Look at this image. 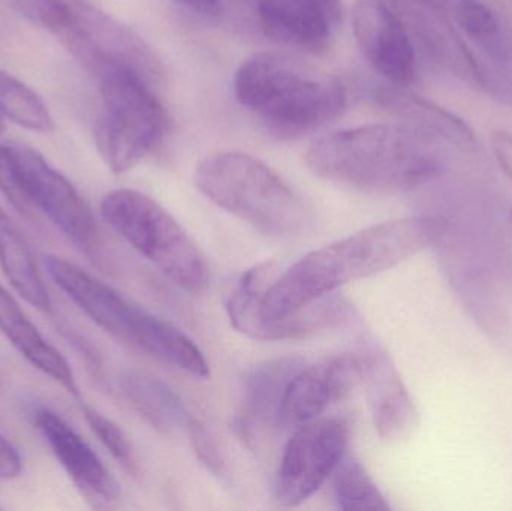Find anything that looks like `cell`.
Returning <instances> with one entry per match:
<instances>
[{"label": "cell", "mask_w": 512, "mask_h": 511, "mask_svg": "<svg viewBox=\"0 0 512 511\" xmlns=\"http://www.w3.org/2000/svg\"><path fill=\"white\" fill-rule=\"evenodd\" d=\"M194 180L204 197L267 236H300L315 224L304 198L273 168L248 153L207 156L195 168Z\"/></svg>", "instance_id": "5b68a950"}, {"label": "cell", "mask_w": 512, "mask_h": 511, "mask_svg": "<svg viewBox=\"0 0 512 511\" xmlns=\"http://www.w3.org/2000/svg\"><path fill=\"white\" fill-rule=\"evenodd\" d=\"M358 359L379 438L388 443L408 440L418 425L417 408L387 351L373 339H363Z\"/></svg>", "instance_id": "9a60e30c"}, {"label": "cell", "mask_w": 512, "mask_h": 511, "mask_svg": "<svg viewBox=\"0 0 512 511\" xmlns=\"http://www.w3.org/2000/svg\"><path fill=\"white\" fill-rule=\"evenodd\" d=\"M444 143L402 122L373 123L319 138L306 152L313 174L351 191L399 195L444 171Z\"/></svg>", "instance_id": "7a4b0ae2"}, {"label": "cell", "mask_w": 512, "mask_h": 511, "mask_svg": "<svg viewBox=\"0 0 512 511\" xmlns=\"http://www.w3.org/2000/svg\"><path fill=\"white\" fill-rule=\"evenodd\" d=\"M0 332L30 365L77 395V383L65 357L41 335L35 324L24 314L17 300L2 284H0Z\"/></svg>", "instance_id": "d6986e66"}, {"label": "cell", "mask_w": 512, "mask_h": 511, "mask_svg": "<svg viewBox=\"0 0 512 511\" xmlns=\"http://www.w3.org/2000/svg\"><path fill=\"white\" fill-rule=\"evenodd\" d=\"M104 221L135 251L155 264L186 293L210 287V264L191 234L153 198L134 189H116L101 201Z\"/></svg>", "instance_id": "52a82bcc"}, {"label": "cell", "mask_w": 512, "mask_h": 511, "mask_svg": "<svg viewBox=\"0 0 512 511\" xmlns=\"http://www.w3.org/2000/svg\"><path fill=\"white\" fill-rule=\"evenodd\" d=\"M265 35L286 47L319 56L330 45L331 23L315 0H258Z\"/></svg>", "instance_id": "ac0fdd59"}, {"label": "cell", "mask_w": 512, "mask_h": 511, "mask_svg": "<svg viewBox=\"0 0 512 511\" xmlns=\"http://www.w3.org/2000/svg\"><path fill=\"white\" fill-rule=\"evenodd\" d=\"M0 192L21 216L38 219V210L27 192L11 146L0 144Z\"/></svg>", "instance_id": "484cf974"}, {"label": "cell", "mask_w": 512, "mask_h": 511, "mask_svg": "<svg viewBox=\"0 0 512 511\" xmlns=\"http://www.w3.org/2000/svg\"><path fill=\"white\" fill-rule=\"evenodd\" d=\"M12 152L38 213L102 270L113 269L98 222L75 186L54 170L36 150L14 144Z\"/></svg>", "instance_id": "9c48e42d"}, {"label": "cell", "mask_w": 512, "mask_h": 511, "mask_svg": "<svg viewBox=\"0 0 512 511\" xmlns=\"http://www.w3.org/2000/svg\"><path fill=\"white\" fill-rule=\"evenodd\" d=\"M24 17L54 33L93 75L131 69L158 89L164 68L155 51L125 24L86 0H14Z\"/></svg>", "instance_id": "8992f818"}, {"label": "cell", "mask_w": 512, "mask_h": 511, "mask_svg": "<svg viewBox=\"0 0 512 511\" xmlns=\"http://www.w3.org/2000/svg\"><path fill=\"white\" fill-rule=\"evenodd\" d=\"M375 99L396 117L397 122L412 126L441 143L457 146L475 143L474 129L465 120L435 102L405 92L402 87H382L376 92Z\"/></svg>", "instance_id": "ffe728a7"}, {"label": "cell", "mask_w": 512, "mask_h": 511, "mask_svg": "<svg viewBox=\"0 0 512 511\" xmlns=\"http://www.w3.org/2000/svg\"><path fill=\"white\" fill-rule=\"evenodd\" d=\"M95 77L102 102L96 129L99 153L111 171L125 173L158 146L167 116L156 87L137 72L111 66Z\"/></svg>", "instance_id": "ba28073f"}, {"label": "cell", "mask_w": 512, "mask_h": 511, "mask_svg": "<svg viewBox=\"0 0 512 511\" xmlns=\"http://www.w3.org/2000/svg\"><path fill=\"white\" fill-rule=\"evenodd\" d=\"M358 383H361L358 354H336L310 365L304 363L286 386L277 423L295 429L319 419Z\"/></svg>", "instance_id": "7c38bea8"}, {"label": "cell", "mask_w": 512, "mask_h": 511, "mask_svg": "<svg viewBox=\"0 0 512 511\" xmlns=\"http://www.w3.org/2000/svg\"><path fill=\"white\" fill-rule=\"evenodd\" d=\"M84 417L87 425L92 429L102 446L111 456L125 468L128 473L137 474L138 464L135 458L134 447L126 437L125 432L113 420L96 411L95 408L84 407Z\"/></svg>", "instance_id": "d4e9b609"}, {"label": "cell", "mask_w": 512, "mask_h": 511, "mask_svg": "<svg viewBox=\"0 0 512 511\" xmlns=\"http://www.w3.org/2000/svg\"><path fill=\"white\" fill-rule=\"evenodd\" d=\"M0 113L30 131L50 134L54 120L41 96L14 75L0 69Z\"/></svg>", "instance_id": "cb8c5ba5"}, {"label": "cell", "mask_w": 512, "mask_h": 511, "mask_svg": "<svg viewBox=\"0 0 512 511\" xmlns=\"http://www.w3.org/2000/svg\"><path fill=\"white\" fill-rule=\"evenodd\" d=\"M331 491L340 510H390L387 498L379 491L366 467L354 456H343L331 476Z\"/></svg>", "instance_id": "603a6c76"}, {"label": "cell", "mask_w": 512, "mask_h": 511, "mask_svg": "<svg viewBox=\"0 0 512 511\" xmlns=\"http://www.w3.org/2000/svg\"><path fill=\"white\" fill-rule=\"evenodd\" d=\"M189 440H191L192 449L195 455L200 459L201 464L207 468V471L213 474V477L227 482L230 479V470H228L227 461L219 449L218 441L213 437L212 432L207 429L201 420L192 417L188 429H186Z\"/></svg>", "instance_id": "4316f807"}, {"label": "cell", "mask_w": 512, "mask_h": 511, "mask_svg": "<svg viewBox=\"0 0 512 511\" xmlns=\"http://www.w3.org/2000/svg\"><path fill=\"white\" fill-rule=\"evenodd\" d=\"M237 101L277 134H303L337 119L346 107L342 81L279 53L249 57L234 80Z\"/></svg>", "instance_id": "3957f363"}, {"label": "cell", "mask_w": 512, "mask_h": 511, "mask_svg": "<svg viewBox=\"0 0 512 511\" xmlns=\"http://www.w3.org/2000/svg\"><path fill=\"white\" fill-rule=\"evenodd\" d=\"M300 359H274L259 363L245 384L242 404L233 419V431L243 444L254 446L259 432L277 423L280 402L292 375L303 366Z\"/></svg>", "instance_id": "e0dca14e"}, {"label": "cell", "mask_w": 512, "mask_h": 511, "mask_svg": "<svg viewBox=\"0 0 512 511\" xmlns=\"http://www.w3.org/2000/svg\"><path fill=\"white\" fill-rule=\"evenodd\" d=\"M399 20L418 57L432 68L474 84L472 57L436 0H379Z\"/></svg>", "instance_id": "4fadbf2b"}, {"label": "cell", "mask_w": 512, "mask_h": 511, "mask_svg": "<svg viewBox=\"0 0 512 511\" xmlns=\"http://www.w3.org/2000/svg\"><path fill=\"white\" fill-rule=\"evenodd\" d=\"M45 267L54 284L108 335L198 380L210 377L203 351L179 327L135 305L65 258L48 255Z\"/></svg>", "instance_id": "277c9868"}, {"label": "cell", "mask_w": 512, "mask_h": 511, "mask_svg": "<svg viewBox=\"0 0 512 511\" xmlns=\"http://www.w3.org/2000/svg\"><path fill=\"white\" fill-rule=\"evenodd\" d=\"M33 425L47 441L75 488L93 509H110L120 498V486L95 450L54 411L38 407Z\"/></svg>", "instance_id": "5bb4252c"}, {"label": "cell", "mask_w": 512, "mask_h": 511, "mask_svg": "<svg viewBox=\"0 0 512 511\" xmlns=\"http://www.w3.org/2000/svg\"><path fill=\"white\" fill-rule=\"evenodd\" d=\"M468 47L474 84L512 105V29L481 0H436Z\"/></svg>", "instance_id": "8fae6325"}, {"label": "cell", "mask_w": 512, "mask_h": 511, "mask_svg": "<svg viewBox=\"0 0 512 511\" xmlns=\"http://www.w3.org/2000/svg\"><path fill=\"white\" fill-rule=\"evenodd\" d=\"M176 2L203 15H215L219 11V0H176Z\"/></svg>", "instance_id": "f546056e"}, {"label": "cell", "mask_w": 512, "mask_h": 511, "mask_svg": "<svg viewBox=\"0 0 512 511\" xmlns=\"http://www.w3.org/2000/svg\"><path fill=\"white\" fill-rule=\"evenodd\" d=\"M315 2L321 6L322 11L330 20L331 26H336L342 18V3H340V0H315Z\"/></svg>", "instance_id": "4dcf8cb0"}, {"label": "cell", "mask_w": 512, "mask_h": 511, "mask_svg": "<svg viewBox=\"0 0 512 511\" xmlns=\"http://www.w3.org/2000/svg\"><path fill=\"white\" fill-rule=\"evenodd\" d=\"M448 230L442 216H412L363 228L295 261L268 285L270 264L243 272L225 309L237 332L282 341L279 321L351 282L379 275L435 245Z\"/></svg>", "instance_id": "6da1fadb"}, {"label": "cell", "mask_w": 512, "mask_h": 511, "mask_svg": "<svg viewBox=\"0 0 512 511\" xmlns=\"http://www.w3.org/2000/svg\"><path fill=\"white\" fill-rule=\"evenodd\" d=\"M348 444L349 426L342 419L319 417L295 428L274 482L277 503L283 507L306 503L331 479Z\"/></svg>", "instance_id": "30bf717a"}, {"label": "cell", "mask_w": 512, "mask_h": 511, "mask_svg": "<svg viewBox=\"0 0 512 511\" xmlns=\"http://www.w3.org/2000/svg\"><path fill=\"white\" fill-rule=\"evenodd\" d=\"M352 21L358 47L370 66L393 86L414 83L418 54L390 9L379 0H358Z\"/></svg>", "instance_id": "2e32d148"}, {"label": "cell", "mask_w": 512, "mask_h": 511, "mask_svg": "<svg viewBox=\"0 0 512 511\" xmlns=\"http://www.w3.org/2000/svg\"><path fill=\"white\" fill-rule=\"evenodd\" d=\"M6 129V123H5V116H3L2 113H0V134H2L3 131Z\"/></svg>", "instance_id": "1f68e13d"}, {"label": "cell", "mask_w": 512, "mask_h": 511, "mask_svg": "<svg viewBox=\"0 0 512 511\" xmlns=\"http://www.w3.org/2000/svg\"><path fill=\"white\" fill-rule=\"evenodd\" d=\"M490 147L499 167L512 183V134L504 129L493 131L490 135Z\"/></svg>", "instance_id": "83f0119b"}, {"label": "cell", "mask_w": 512, "mask_h": 511, "mask_svg": "<svg viewBox=\"0 0 512 511\" xmlns=\"http://www.w3.org/2000/svg\"><path fill=\"white\" fill-rule=\"evenodd\" d=\"M122 389L134 410L161 434L186 432L194 417L177 393L152 375L129 372L123 377Z\"/></svg>", "instance_id": "44dd1931"}, {"label": "cell", "mask_w": 512, "mask_h": 511, "mask_svg": "<svg viewBox=\"0 0 512 511\" xmlns=\"http://www.w3.org/2000/svg\"><path fill=\"white\" fill-rule=\"evenodd\" d=\"M0 267L9 284L39 311H50L51 299L26 237L0 209Z\"/></svg>", "instance_id": "7402d4cb"}, {"label": "cell", "mask_w": 512, "mask_h": 511, "mask_svg": "<svg viewBox=\"0 0 512 511\" xmlns=\"http://www.w3.org/2000/svg\"><path fill=\"white\" fill-rule=\"evenodd\" d=\"M508 221H510L511 230H512V210L510 212V216H508Z\"/></svg>", "instance_id": "d6a6232c"}, {"label": "cell", "mask_w": 512, "mask_h": 511, "mask_svg": "<svg viewBox=\"0 0 512 511\" xmlns=\"http://www.w3.org/2000/svg\"><path fill=\"white\" fill-rule=\"evenodd\" d=\"M23 461L14 444L0 434V480H12L20 477Z\"/></svg>", "instance_id": "f1b7e54d"}]
</instances>
